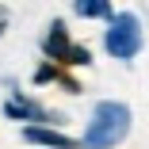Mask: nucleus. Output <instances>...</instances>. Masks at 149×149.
Returning <instances> with one entry per match:
<instances>
[{
	"label": "nucleus",
	"instance_id": "nucleus-6",
	"mask_svg": "<svg viewBox=\"0 0 149 149\" xmlns=\"http://www.w3.org/2000/svg\"><path fill=\"white\" fill-rule=\"evenodd\" d=\"M35 80H38V84H50V80H57V84H65L69 92H80V84H77L73 77H65V73L57 69V65H42V69L35 73Z\"/></svg>",
	"mask_w": 149,
	"mask_h": 149
},
{
	"label": "nucleus",
	"instance_id": "nucleus-5",
	"mask_svg": "<svg viewBox=\"0 0 149 149\" xmlns=\"http://www.w3.org/2000/svg\"><path fill=\"white\" fill-rule=\"evenodd\" d=\"M23 138L31 141V145H42V149H80L77 138H65V134H57V130H50V126H27Z\"/></svg>",
	"mask_w": 149,
	"mask_h": 149
},
{
	"label": "nucleus",
	"instance_id": "nucleus-1",
	"mask_svg": "<svg viewBox=\"0 0 149 149\" xmlns=\"http://www.w3.org/2000/svg\"><path fill=\"white\" fill-rule=\"evenodd\" d=\"M130 134V107L126 103H115V100H103L96 103L92 111V123L84 130V149H115Z\"/></svg>",
	"mask_w": 149,
	"mask_h": 149
},
{
	"label": "nucleus",
	"instance_id": "nucleus-7",
	"mask_svg": "<svg viewBox=\"0 0 149 149\" xmlns=\"http://www.w3.org/2000/svg\"><path fill=\"white\" fill-rule=\"evenodd\" d=\"M77 15H84V19H100V15H107V19H111V8L103 4V0H77Z\"/></svg>",
	"mask_w": 149,
	"mask_h": 149
},
{
	"label": "nucleus",
	"instance_id": "nucleus-3",
	"mask_svg": "<svg viewBox=\"0 0 149 149\" xmlns=\"http://www.w3.org/2000/svg\"><path fill=\"white\" fill-rule=\"evenodd\" d=\"M42 50L54 57V61H65V65H88V61H92L88 46H73V42H69V31H65L61 19L50 23V31H46V38H42Z\"/></svg>",
	"mask_w": 149,
	"mask_h": 149
},
{
	"label": "nucleus",
	"instance_id": "nucleus-2",
	"mask_svg": "<svg viewBox=\"0 0 149 149\" xmlns=\"http://www.w3.org/2000/svg\"><path fill=\"white\" fill-rule=\"evenodd\" d=\"M103 46L111 57H118V61H130V57H138L141 50V23L134 12H118L111 15V27H107V35H103Z\"/></svg>",
	"mask_w": 149,
	"mask_h": 149
},
{
	"label": "nucleus",
	"instance_id": "nucleus-4",
	"mask_svg": "<svg viewBox=\"0 0 149 149\" xmlns=\"http://www.w3.org/2000/svg\"><path fill=\"white\" fill-rule=\"evenodd\" d=\"M4 115H8V118H27V123H57V115H50V111L38 107L35 100H19V96H12V100L4 103Z\"/></svg>",
	"mask_w": 149,
	"mask_h": 149
}]
</instances>
